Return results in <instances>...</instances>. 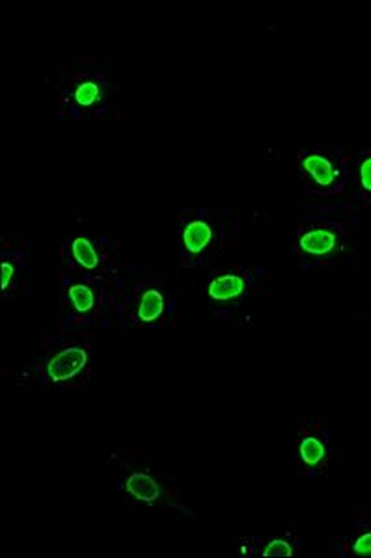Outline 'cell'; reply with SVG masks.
<instances>
[{"instance_id":"obj_4","label":"cell","mask_w":371,"mask_h":558,"mask_svg":"<svg viewBox=\"0 0 371 558\" xmlns=\"http://www.w3.org/2000/svg\"><path fill=\"white\" fill-rule=\"evenodd\" d=\"M357 247V226L344 210L326 209L302 216L295 233L294 252L301 267H328L346 260Z\"/></svg>"},{"instance_id":"obj_1","label":"cell","mask_w":371,"mask_h":558,"mask_svg":"<svg viewBox=\"0 0 371 558\" xmlns=\"http://www.w3.org/2000/svg\"><path fill=\"white\" fill-rule=\"evenodd\" d=\"M178 310V279L165 268H131L116 281L112 313L123 333L165 330Z\"/></svg>"},{"instance_id":"obj_8","label":"cell","mask_w":371,"mask_h":558,"mask_svg":"<svg viewBox=\"0 0 371 558\" xmlns=\"http://www.w3.org/2000/svg\"><path fill=\"white\" fill-rule=\"evenodd\" d=\"M62 279V323L65 330L88 333L112 312L115 287L73 274L60 272Z\"/></svg>"},{"instance_id":"obj_15","label":"cell","mask_w":371,"mask_h":558,"mask_svg":"<svg viewBox=\"0 0 371 558\" xmlns=\"http://www.w3.org/2000/svg\"><path fill=\"white\" fill-rule=\"evenodd\" d=\"M262 555H278V557H294L295 555V544L291 539L288 538H273L263 546Z\"/></svg>"},{"instance_id":"obj_10","label":"cell","mask_w":371,"mask_h":558,"mask_svg":"<svg viewBox=\"0 0 371 558\" xmlns=\"http://www.w3.org/2000/svg\"><path fill=\"white\" fill-rule=\"evenodd\" d=\"M331 432L323 418H304L299 438V468L302 475H315L328 462Z\"/></svg>"},{"instance_id":"obj_3","label":"cell","mask_w":371,"mask_h":558,"mask_svg":"<svg viewBox=\"0 0 371 558\" xmlns=\"http://www.w3.org/2000/svg\"><path fill=\"white\" fill-rule=\"evenodd\" d=\"M239 239V220L230 210L189 207L178 220L181 260L187 268L217 267Z\"/></svg>"},{"instance_id":"obj_14","label":"cell","mask_w":371,"mask_h":558,"mask_svg":"<svg viewBox=\"0 0 371 558\" xmlns=\"http://www.w3.org/2000/svg\"><path fill=\"white\" fill-rule=\"evenodd\" d=\"M357 199L366 209H371V151L364 153L357 165Z\"/></svg>"},{"instance_id":"obj_5","label":"cell","mask_w":371,"mask_h":558,"mask_svg":"<svg viewBox=\"0 0 371 558\" xmlns=\"http://www.w3.org/2000/svg\"><path fill=\"white\" fill-rule=\"evenodd\" d=\"M267 283V274L260 267L215 268L204 286V300L213 317L223 323L256 307Z\"/></svg>"},{"instance_id":"obj_2","label":"cell","mask_w":371,"mask_h":558,"mask_svg":"<svg viewBox=\"0 0 371 558\" xmlns=\"http://www.w3.org/2000/svg\"><path fill=\"white\" fill-rule=\"evenodd\" d=\"M60 114L91 120L109 114L120 101V68L110 58H71L49 78Z\"/></svg>"},{"instance_id":"obj_13","label":"cell","mask_w":371,"mask_h":558,"mask_svg":"<svg viewBox=\"0 0 371 558\" xmlns=\"http://www.w3.org/2000/svg\"><path fill=\"white\" fill-rule=\"evenodd\" d=\"M342 557H371V518L360 521L357 531L347 539Z\"/></svg>"},{"instance_id":"obj_7","label":"cell","mask_w":371,"mask_h":558,"mask_svg":"<svg viewBox=\"0 0 371 558\" xmlns=\"http://www.w3.org/2000/svg\"><path fill=\"white\" fill-rule=\"evenodd\" d=\"M118 242L110 235L73 231L60 244V272L116 286L118 281Z\"/></svg>"},{"instance_id":"obj_9","label":"cell","mask_w":371,"mask_h":558,"mask_svg":"<svg viewBox=\"0 0 371 558\" xmlns=\"http://www.w3.org/2000/svg\"><path fill=\"white\" fill-rule=\"evenodd\" d=\"M302 191L314 196L334 197L346 191L349 160L334 149H308L299 157Z\"/></svg>"},{"instance_id":"obj_12","label":"cell","mask_w":371,"mask_h":558,"mask_svg":"<svg viewBox=\"0 0 371 558\" xmlns=\"http://www.w3.org/2000/svg\"><path fill=\"white\" fill-rule=\"evenodd\" d=\"M123 489L128 492L133 501L142 505H155L163 499V489L154 476L147 475L144 471H133L125 476Z\"/></svg>"},{"instance_id":"obj_6","label":"cell","mask_w":371,"mask_h":558,"mask_svg":"<svg viewBox=\"0 0 371 558\" xmlns=\"http://www.w3.org/2000/svg\"><path fill=\"white\" fill-rule=\"evenodd\" d=\"M34 371L44 386L60 389L84 386L91 380V343L79 331L65 330L51 337L41 347Z\"/></svg>"},{"instance_id":"obj_11","label":"cell","mask_w":371,"mask_h":558,"mask_svg":"<svg viewBox=\"0 0 371 558\" xmlns=\"http://www.w3.org/2000/svg\"><path fill=\"white\" fill-rule=\"evenodd\" d=\"M25 241L17 239H8L2 244V292L4 299H15L23 296L28 289V278H31V265L26 257Z\"/></svg>"}]
</instances>
